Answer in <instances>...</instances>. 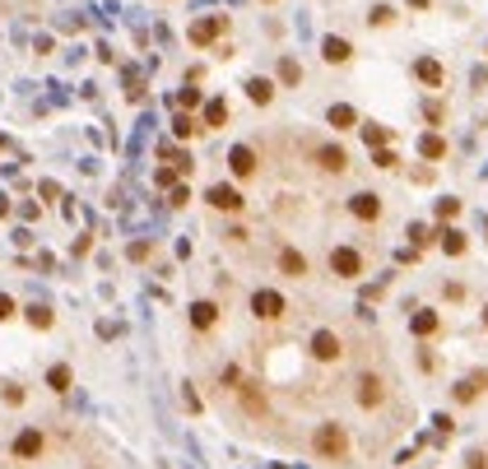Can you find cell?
<instances>
[{
	"label": "cell",
	"instance_id": "1",
	"mask_svg": "<svg viewBox=\"0 0 488 469\" xmlns=\"http://www.w3.org/2000/svg\"><path fill=\"white\" fill-rule=\"evenodd\" d=\"M311 451H316V460H331V465H340V460H349V432H344V423H321L316 432H311Z\"/></svg>",
	"mask_w": 488,
	"mask_h": 469
},
{
	"label": "cell",
	"instance_id": "2",
	"mask_svg": "<svg viewBox=\"0 0 488 469\" xmlns=\"http://www.w3.org/2000/svg\"><path fill=\"white\" fill-rule=\"evenodd\" d=\"M354 395H358V409H381V400H386V381H381L377 372H363Z\"/></svg>",
	"mask_w": 488,
	"mask_h": 469
},
{
	"label": "cell",
	"instance_id": "3",
	"mask_svg": "<svg viewBox=\"0 0 488 469\" xmlns=\"http://www.w3.org/2000/svg\"><path fill=\"white\" fill-rule=\"evenodd\" d=\"M251 316L256 321H284V298L270 288H256L251 293Z\"/></svg>",
	"mask_w": 488,
	"mask_h": 469
},
{
	"label": "cell",
	"instance_id": "4",
	"mask_svg": "<svg viewBox=\"0 0 488 469\" xmlns=\"http://www.w3.org/2000/svg\"><path fill=\"white\" fill-rule=\"evenodd\" d=\"M307 353L316 358V363H335V358L344 353V344H340V335H335V330H316V335H311V344H307Z\"/></svg>",
	"mask_w": 488,
	"mask_h": 469
},
{
	"label": "cell",
	"instance_id": "5",
	"mask_svg": "<svg viewBox=\"0 0 488 469\" xmlns=\"http://www.w3.org/2000/svg\"><path fill=\"white\" fill-rule=\"evenodd\" d=\"M349 214H354L358 224H377V219H381V195H372V190L349 195Z\"/></svg>",
	"mask_w": 488,
	"mask_h": 469
},
{
	"label": "cell",
	"instance_id": "6",
	"mask_svg": "<svg viewBox=\"0 0 488 469\" xmlns=\"http://www.w3.org/2000/svg\"><path fill=\"white\" fill-rule=\"evenodd\" d=\"M331 269L340 274V279H358V274H363V256H358L354 246H335V251H331Z\"/></svg>",
	"mask_w": 488,
	"mask_h": 469
},
{
	"label": "cell",
	"instance_id": "7",
	"mask_svg": "<svg viewBox=\"0 0 488 469\" xmlns=\"http://www.w3.org/2000/svg\"><path fill=\"white\" fill-rule=\"evenodd\" d=\"M223 28H228V19H223V14H210V19H196V23H191V42H196V47H210L214 37L223 33Z\"/></svg>",
	"mask_w": 488,
	"mask_h": 469
},
{
	"label": "cell",
	"instance_id": "8",
	"mask_svg": "<svg viewBox=\"0 0 488 469\" xmlns=\"http://www.w3.org/2000/svg\"><path fill=\"white\" fill-rule=\"evenodd\" d=\"M205 200L214 205V209H223V214H242V190L237 186H210V195H205Z\"/></svg>",
	"mask_w": 488,
	"mask_h": 469
},
{
	"label": "cell",
	"instance_id": "9",
	"mask_svg": "<svg viewBox=\"0 0 488 469\" xmlns=\"http://www.w3.org/2000/svg\"><path fill=\"white\" fill-rule=\"evenodd\" d=\"M311 158H316V168H321V172H344V168H349V154H344L340 145H316Z\"/></svg>",
	"mask_w": 488,
	"mask_h": 469
},
{
	"label": "cell",
	"instance_id": "10",
	"mask_svg": "<svg viewBox=\"0 0 488 469\" xmlns=\"http://www.w3.org/2000/svg\"><path fill=\"white\" fill-rule=\"evenodd\" d=\"M279 274H289V279H307L311 260L302 256V251H293V246H284V251H279Z\"/></svg>",
	"mask_w": 488,
	"mask_h": 469
},
{
	"label": "cell",
	"instance_id": "11",
	"mask_svg": "<svg viewBox=\"0 0 488 469\" xmlns=\"http://www.w3.org/2000/svg\"><path fill=\"white\" fill-rule=\"evenodd\" d=\"M42 446H47V437L37 432V427H23V432L14 437V456H19V460H37Z\"/></svg>",
	"mask_w": 488,
	"mask_h": 469
},
{
	"label": "cell",
	"instance_id": "12",
	"mask_svg": "<svg viewBox=\"0 0 488 469\" xmlns=\"http://www.w3.org/2000/svg\"><path fill=\"white\" fill-rule=\"evenodd\" d=\"M228 168H233V177H251V172H256V154L246 145H233V149H228Z\"/></svg>",
	"mask_w": 488,
	"mask_h": 469
},
{
	"label": "cell",
	"instance_id": "13",
	"mask_svg": "<svg viewBox=\"0 0 488 469\" xmlns=\"http://www.w3.org/2000/svg\"><path fill=\"white\" fill-rule=\"evenodd\" d=\"M321 56L326 61H331V66H344V61H349V56H354V47H349V37H326V42H321Z\"/></svg>",
	"mask_w": 488,
	"mask_h": 469
},
{
	"label": "cell",
	"instance_id": "14",
	"mask_svg": "<svg viewBox=\"0 0 488 469\" xmlns=\"http://www.w3.org/2000/svg\"><path fill=\"white\" fill-rule=\"evenodd\" d=\"M191 325H196V330H214V325H219V307H214V302H196V307H191Z\"/></svg>",
	"mask_w": 488,
	"mask_h": 469
},
{
	"label": "cell",
	"instance_id": "15",
	"mask_svg": "<svg viewBox=\"0 0 488 469\" xmlns=\"http://www.w3.org/2000/svg\"><path fill=\"white\" fill-rule=\"evenodd\" d=\"M326 121H331L335 130H354V126H358V112L349 107V102H335L331 112H326Z\"/></svg>",
	"mask_w": 488,
	"mask_h": 469
},
{
	"label": "cell",
	"instance_id": "16",
	"mask_svg": "<svg viewBox=\"0 0 488 469\" xmlns=\"http://www.w3.org/2000/svg\"><path fill=\"white\" fill-rule=\"evenodd\" d=\"M437 325H442V321H437V312H414V316H410V330H414L419 339L437 335Z\"/></svg>",
	"mask_w": 488,
	"mask_h": 469
},
{
	"label": "cell",
	"instance_id": "17",
	"mask_svg": "<svg viewBox=\"0 0 488 469\" xmlns=\"http://www.w3.org/2000/svg\"><path fill=\"white\" fill-rule=\"evenodd\" d=\"M246 98H251L256 107H266V102L275 98V84H270V79H246Z\"/></svg>",
	"mask_w": 488,
	"mask_h": 469
},
{
	"label": "cell",
	"instance_id": "18",
	"mask_svg": "<svg viewBox=\"0 0 488 469\" xmlns=\"http://www.w3.org/2000/svg\"><path fill=\"white\" fill-rule=\"evenodd\" d=\"M70 381H75V372H70L66 363H56V367L47 372V386H52L56 395H66V391H70Z\"/></svg>",
	"mask_w": 488,
	"mask_h": 469
},
{
	"label": "cell",
	"instance_id": "19",
	"mask_svg": "<svg viewBox=\"0 0 488 469\" xmlns=\"http://www.w3.org/2000/svg\"><path fill=\"white\" fill-rule=\"evenodd\" d=\"M414 75H419L423 84H428V89H437V84H442V66H437L433 56H423L419 66H414Z\"/></svg>",
	"mask_w": 488,
	"mask_h": 469
},
{
	"label": "cell",
	"instance_id": "20",
	"mask_svg": "<svg viewBox=\"0 0 488 469\" xmlns=\"http://www.w3.org/2000/svg\"><path fill=\"white\" fill-rule=\"evenodd\" d=\"M479 386H488V377H484V372H475L470 381H460V386H456V400H460V404H470V400L479 395Z\"/></svg>",
	"mask_w": 488,
	"mask_h": 469
},
{
	"label": "cell",
	"instance_id": "21",
	"mask_svg": "<svg viewBox=\"0 0 488 469\" xmlns=\"http://www.w3.org/2000/svg\"><path fill=\"white\" fill-rule=\"evenodd\" d=\"M237 395H242V404L256 413V418L266 413V400H261V391H256V386H246V381H242V386H237Z\"/></svg>",
	"mask_w": 488,
	"mask_h": 469
},
{
	"label": "cell",
	"instance_id": "22",
	"mask_svg": "<svg viewBox=\"0 0 488 469\" xmlns=\"http://www.w3.org/2000/svg\"><path fill=\"white\" fill-rule=\"evenodd\" d=\"M419 154H423V158H442V154H446V140H442V135H423V140H419Z\"/></svg>",
	"mask_w": 488,
	"mask_h": 469
},
{
	"label": "cell",
	"instance_id": "23",
	"mask_svg": "<svg viewBox=\"0 0 488 469\" xmlns=\"http://www.w3.org/2000/svg\"><path fill=\"white\" fill-rule=\"evenodd\" d=\"M437 237H442V251H446V256H460V251H465V233L446 228V233H437Z\"/></svg>",
	"mask_w": 488,
	"mask_h": 469
},
{
	"label": "cell",
	"instance_id": "24",
	"mask_svg": "<svg viewBox=\"0 0 488 469\" xmlns=\"http://www.w3.org/2000/svg\"><path fill=\"white\" fill-rule=\"evenodd\" d=\"M223 121H228V107H223V102H210V107H205V126H210V130H219Z\"/></svg>",
	"mask_w": 488,
	"mask_h": 469
},
{
	"label": "cell",
	"instance_id": "25",
	"mask_svg": "<svg viewBox=\"0 0 488 469\" xmlns=\"http://www.w3.org/2000/svg\"><path fill=\"white\" fill-rule=\"evenodd\" d=\"M363 140H367L372 149H381V145L391 140V130H386V126H363Z\"/></svg>",
	"mask_w": 488,
	"mask_h": 469
},
{
	"label": "cell",
	"instance_id": "26",
	"mask_svg": "<svg viewBox=\"0 0 488 469\" xmlns=\"http://www.w3.org/2000/svg\"><path fill=\"white\" fill-rule=\"evenodd\" d=\"M172 135H177V140H191V135H196V121H191V116H177V121H172Z\"/></svg>",
	"mask_w": 488,
	"mask_h": 469
},
{
	"label": "cell",
	"instance_id": "27",
	"mask_svg": "<svg viewBox=\"0 0 488 469\" xmlns=\"http://www.w3.org/2000/svg\"><path fill=\"white\" fill-rule=\"evenodd\" d=\"M28 321H33L37 330H47V325H52V312H47V307H28Z\"/></svg>",
	"mask_w": 488,
	"mask_h": 469
},
{
	"label": "cell",
	"instance_id": "28",
	"mask_svg": "<svg viewBox=\"0 0 488 469\" xmlns=\"http://www.w3.org/2000/svg\"><path fill=\"white\" fill-rule=\"evenodd\" d=\"M391 19H395V10H391V5H377V10L367 14V23H377V28H381V23H391Z\"/></svg>",
	"mask_w": 488,
	"mask_h": 469
},
{
	"label": "cell",
	"instance_id": "29",
	"mask_svg": "<svg viewBox=\"0 0 488 469\" xmlns=\"http://www.w3.org/2000/svg\"><path fill=\"white\" fill-rule=\"evenodd\" d=\"M242 367H223V386H228V391H237V386H242Z\"/></svg>",
	"mask_w": 488,
	"mask_h": 469
},
{
	"label": "cell",
	"instance_id": "30",
	"mask_svg": "<svg viewBox=\"0 0 488 469\" xmlns=\"http://www.w3.org/2000/svg\"><path fill=\"white\" fill-rule=\"evenodd\" d=\"M460 214V200H437V219H456Z\"/></svg>",
	"mask_w": 488,
	"mask_h": 469
},
{
	"label": "cell",
	"instance_id": "31",
	"mask_svg": "<svg viewBox=\"0 0 488 469\" xmlns=\"http://www.w3.org/2000/svg\"><path fill=\"white\" fill-rule=\"evenodd\" d=\"M372 163H377V168H395V154H391V149H372Z\"/></svg>",
	"mask_w": 488,
	"mask_h": 469
},
{
	"label": "cell",
	"instance_id": "32",
	"mask_svg": "<svg viewBox=\"0 0 488 469\" xmlns=\"http://www.w3.org/2000/svg\"><path fill=\"white\" fill-rule=\"evenodd\" d=\"M279 75H284V84H298V61H284V66H279Z\"/></svg>",
	"mask_w": 488,
	"mask_h": 469
},
{
	"label": "cell",
	"instance_id": "33",
	"mask_svg": "<svg viewBox=\"0 0 488 469\" xmlns=\"http://www.w3.org/2000/svg\"><path fill=\"white\" fill-rule=\"evenodd\" d=\"M10 316H14V298H10V293H0V321H10Z\"/></svg>",
	"mask_w": 488,
	"mask_h": 469
},
{
	"label": "cell",
	"instance_id": "34",
	"mask_svg": "<svg viewBox=\"0 0 488 469\" xmlns=\"http://www.w3.org/2000/svg\"><path fill=\"white\" fill-rule=\"evenodd\" d=\"M410 237H414V246H428V242H433V237H428V228H419V224L410 228Z\"/></svg>",
	"mask_w": 488,
	"mask_h": 469
},
{
	"label": "cell",
	"instance_id": "35",
	"mask_svg": "<svg viewBox=\"0 0 488 469\" xmlns=\"http://www.w3.org/2000/svg\"><path fill=\"white\" fill-rule=\"evenodd\" d=\"M177 102H181V107H196L200 93H196V89H181V98H177Z\"/></svg>",
	"mask_w": 488,
	"mask_h": 469
},
{
	"label": "cell",
	"instance_id": "36",
	"mask_svg": "<svg viewBox=\"0 0 488 469\" xmlns=\"http://www.w3.org/2000/svg\"><path fill=\"white\" fill-rule=\"evenodd\" d=\"M410 5H414V10H428V0H410Z\"/></svg>",
	"mask_w": 488,
	"mask_h": 469
},
{
	"label": "cell",
	"instance_id": "37",
	"mask_svg": "<svg viewBox=\"0 0 488 469\" xmlns=\"http://www.w3.org/2000/svg\"><path fill=\"white\" fill-rule=\"evenodd\" d=\"M484 325H488V307H484Z\"/></svg>",
	"mask_w": 488,
	"mask_h": 469
}]
</instances>
